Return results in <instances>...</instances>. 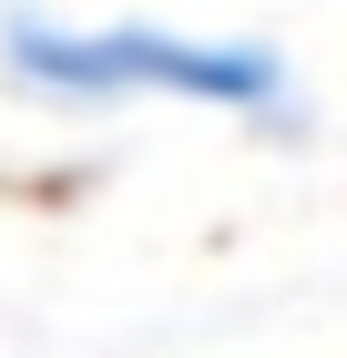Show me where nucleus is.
<instances>
[{"instance_id":"obj_1","label":"nucleus","mask_w":347,"mask_h":358,"mask_svg":"<svg viewBox=\"0 0 347 358\" xmlns=\"http://www.w3.org/2000/svg\"><path fill=\"white\" fill-rule=\"evenodd\" d=\"M0 83L31 103H205L276 123L286 113V52L235 31H174V21H52V10H0Z\"/></svg>"}]
</instances>
